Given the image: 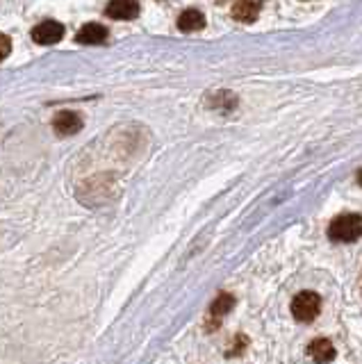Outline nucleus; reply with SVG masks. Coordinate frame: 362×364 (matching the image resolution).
Returning <instances> with one entry per match:
<instances>
[{"label": "nucleus", "instance_id": "11", "mask_svg": "<svg viewBox=\"0 0 362 364\" xmlns=\"http://www.w3.org/2000/svg\"><path fill=\"white\" fill-rule=\"evenodd\" d=\"M9 53H12V39H9L7 34L0 32V62H3Z\"/></svg>", "mask_w": 362, "mask_h": 364}, {"label": "nucleus", "instance_id": "1", "mask_svg": "<svg viewBox=\"0 0 362 364\" xmlns=\"http://www.w3.org/2000/svg\"><path fill=\"white\" fill-rule=\"evenodd\" d=\"M328 237L333 242H356L362 237V216L360 214H342L328 225Z\"/></svg>", "mask_w": 362, "mask_h": 364}, {"label": "nucleus", "instance_id": "9", "mask_svg": "<svg viewBox=\"0 0 362 364\" xmlns=\"http://www.w3.org/2000/svg\"><path fill=\"white\" fill-rule=\"evenodd\" d=\"M178 28L183 32H196L206 28V16L198 9H185L178 18Z\"/></svg>", "mask_w": 362, "mask_h": 364}, {"label": "nucleus", "instance_id": "12", "mask_svg": "<svg viewBox=\"0 0 362 364\" xmlns=\"http://www.w3.org/2000/svg\"><path fill=\"white\" fill-rule=\"evenodd\" d=\"M358 185H362V171H360V173H358Z\"/></svg>", "mask_w": 362, "mask_h": 364}, {"label": "nucleus", "instance_id": "2", "mask_svg": "<svg viewBox=\"0 0 362 364\" xmlns=\"http://www.w3.org/2000/svg\"><path fill=\"white\" fill-rule=\"evenodd\" d=\"M319 310H321V299L319 294L314 291H301L294 296L292 301V314L297 321L301 323H310L314 321L316 316H319Z\"/></svg>", "mask_w": 362, "mask_h": 364}, {"label": "nucleus", "instance_id": "7", "mask_svg": "<svg viewBox=\"0 0 362 364\" xmlns=\"http://www.w3.org/2000/svg\"><path fill=\"white\" fill-rule=\"evenodd\" d=\"M233 305H235V299L230 294H219L217 296V301L212 303V307H210V328L214 330L219 323H221V318L228 314L230 310H233Z\"/></svg>", "mask_w": 362, "mask_h": 364}, {"label": "nucleus", "instance_id": "4", "mask_svg": "<svg viewBox=\"0 0 362 364\" xmlns=\"http://www.w3.org/2000/svg\"><path fill=\"white\" fill-rule=\"evenodd\" d=\"M105 14L117 21H132L139 16V3L137 0H110Z\"/></svg>", "mask_w": 362, "mask_h": 364}, {"label": "nucleus", "instance_id": "8", "mask_svg": "<svg viewBox=\"0 0 362 364\" xmlns=\"http://www.w3.org/2000/svg\"><path fill=\"white\" fill-rule=\"evenodd\" d=\"M260 14V5L255 0H237L233 5V18L242 23H253Z\"/></svg>", "mask_w": 362, "mask_h": 364}, {"label": "nucleus", "instance_id": "3", "mask_svg": "<svg viewBox=\"0 0 362 364\" xmlns=\"http://www.w3.org/2000/svg\"><path fill=\"white\" fill-rule=\"evenodd\" d=\"M64 37V26L58 21H46V23H39V26L32 30V39L41 46H53L58 43Z\"/></svg>", "mask_w": 362, "mask_h": 364}, {"label": "nucleus", "instance_id": "10", "mask_svg": "<svg viewBox=\"0 0 362 364\" xmlns=\"http://www.w3.org/2000/svg\"><path fill=\"white\" fill-rule=\"evenodd\" d=\"M308 353L316 360V362H328L335 360V348L328 339H314L312 344L308 346Z\"/></svg>", "mask_w": 362, "mask_h": 364}, {"label": "nucleus", "instance_id": "5", "mask_svg": "<svg viewBox=\"0 0 362 364\" xmlns=\"http://www.w3.org/2000/svg\"><path fill=\"white\" fill-rule=\"evenodd\" d=\"M75 41L87 43V46H100L107 41V28H103L100 23H87L85 28L78 30Z\"/></svg>", "mask_w": 362, "mask_h": 364}, {"label": "nucleus", "instance_id": "6", "mask_svg": "<svg viewBox=\"0 0 362 364\" xmlns=\"http://www.w3.org/2000/svg\"><path fill=\"white\" fill-rule=\"evenodd\" d=\"M53 128L58 130V134H75L82 130V119L75 112H60L53 119Z\"/></svg>", "mask_w": 362, "mask_h": 364}]
</instances>
